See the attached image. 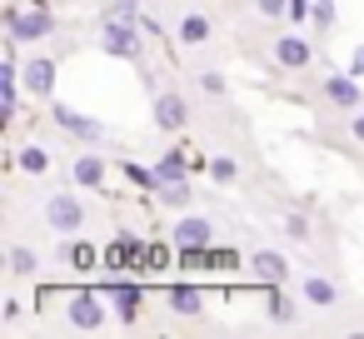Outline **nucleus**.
I'll return each mask as SVG.
<instances>
[{
    "mask_svg": "<svg viewBox=\"0 0 364 339\" xmlns=\"http://www.w3.org/2000/svg\"><path fill=\"white\" fill-rule=\"evenodd\" d=\"M100 45H105L110 55H125V60H135V55H140V36H135V26H130V21H120V16H110V21H105Z\"/></svg>",
    "mask_w": 364,
    "mask_h": 339,
    "instance_id": "obj_1",
    "label": "nucleus"
},
{
    "mask_svg": "<svg viewBox=\"0 0 364 339\" xmlns=\"http://www.w3.org/2000/svg\"><path fill=\"white\" fill-rule=\"evenodd\" d=\"M46 220H50V230H80L85 225V210H80V200L75 195H50V205H46Z\"/></svg>",
    "mask_w": 364,
    "mask_h": 339,
    "instance_id": "obj_2",
    "label": "nucleus"
},
{
    "mask_svg": "<svg viewBox=\"0 0 364 339\" xmlns=\"http://www.w3.org/2000/svg\"><path fill=\"white\" fill-rule=\"evenodd\" d=\"M11 36L16 41H41V36H50V11H16L11 16Z\"/></svg>",
    "mask_w": 364,
    "mask_h": 339,
    "instance_id": "obj_3",
    "label": "nucleus"
},
{
    "mask_svg": "<svg viewBox=\"0 0 364 339\" xmlns=\"http://www.w3.org/2000/svg\"><path fill=\"white\" fill-rule=\"evenodd\" d=\"M21 80H26L31 95L46 100V95L55 90V65H50V60H31V65H21Z\"/></svg>",
    "mask_w": 364,
    "mask_h": 339,
    "instance_id": "obj_4",
    "label": "nucleus"
},
{
    "mask_svg": "<svg viewBox=\"0 0 364 339\" xmlns=\"http://www.w3.org/2000/svg\"><path fill=\"white\" fill-rule=\"evenodd\" d=\"M175 244H180V249H205V244H210V220H200V215L180 220V225H175Z\"/></svg>",
    "mask_w": 364,
    "mask_h": 339,
    "instance_id": "obj_5",
    "label": "nucleus"
},
{
    "mask_svg": "<svg viewBox=\"0 0 364 339\" xmlns=\"http://www.w3.org/2000/svg\"><path fill=\"white\" fill-rule=\"evenodd\" d=\"M100 319H105V309H100V299L80 289V294L70 299V324H75V329H95Z\"/></svg>",
    "mask_w": 364,
    "mask_h": 339,
    "instance_id": "obj_6",
    "label": "nucleus"
},
{
    "mask_svg": "<svg viewBox=\"0 0 364 339\" xmlns=\"http://www.w3.org/2000/svg\"><path fill=\"white\" fill-rule=\"evenodd\" d=\"M185 120H190V110H185L180 95H160V100H155V125H160V130H180Z\"/></svg>",
    "mask_w": 364,
    "mask_h": 339,
    "instance_id": "obj_7",
    "label": "nucleus"
},
{
    "mask_svg": "<svg viewBox=\"0 0 364 339\" xmlns=\"http://www.w3.org/2000/svg\"><path fill=\"white\" fill-rule=\"evenodd\" d=\"M250 269L264 279V284H279L284 274H289V264H284V254H274V249H259L255 259H250Z\"/></svg>",
    "mask_w": 364,
    "mask_h": 339,
    "instance_id": "obj_8",
    "label": "nucleus"
},
{
    "mask_svg": "<svg viewBox=\"0 0 364 339\" xmlns=\"http://www.w3.org/2000/svg\"><path fill=\"white\" fill-rule=\"evenodd\" d=\"M324 95H329L334 105H344V110H359V85H354L349 75H329V80H324Z\"/></svg>",
    "mask_w": 364,
    "mask_h": 339,
    "instance_id": "obj_9",
    "label": "nucleus"
},
{
    "mask_svg": "<svg viewBox=\"0 0 364 339\" xmlns=\"http://www.w3.org/2000/svg\"><path fill=\"white\" fill-rule=\"evenodd\" d=\"M274 60L289 65V70H299V65H309V45H304L299 36H284V41L274 45Z\"/></svg>",
    "mask_w": 364,
    "mask_h": 339,
    "instance_id": "obj_10",
    "label": "nucleus"
},
{
    "mask_svg": "<svg viewBox=\"0 0 364 339\" xmlns=\"http://www.w3.org/2000/svg\"><path fill=\"white\" fill-rule=\"evenodd\" d=\"M170 304H175V314H200V309H205V294H200L195 284H175V289H170Z\"/></svg>",
    "mask_w": 364,
    "mask_h": 339,
    "instance_id": "obj_11",
    "label": "nucleus"
},
{
    "mask_svg": "<svg viewBox=\"0 0 364 339\" xmlns=\"http://www.w3.org/2000/svg\"><path fill=\"white\" fill-rule=\"evenodd\" d=\"M180 41H185V45H205V41H210V21H205V16H185V21H180Z\"/></svg>",
    "mask_w": 364,
    "mask_h": 339,
    "instance_id": "obj_12",
    "label": "nucleus"
},
{
    "mask_svg": "<svg viewBox=\"0 0 364 339\" xmlns=\"http://www.w3.org/2000/svg\"><path fill=\"white\" fill-rule=\"evenodd\" d=\"M55 120H60L65 130H75V135H85V140H95V135H100V125H95V120H85V115H75V110H65V105L55 110Z\"/></svg>",
    "mask_w": 364,
    "mask_h": 339,
    "instance_id": "obj_13",
    "label": "nucleus"
},
{
    "mask_svg": "<svg viewBox=\"0 0 364 339\" xmlns=\"http://www.w3.org/2000/svg\"><path fill=\"white\" fill-rule=\"evenodd\" d=\"M100 180H105V165L95 155H80L75 160V185H100Z\"/></svg>",
    "mask_w": 364,
    "mask_h": 339,
    "instance_id": "obj_14",
    "label": "nucleus"
},
{
    "mask_svg": "<svg viewBox=\"0 0 364 339\" xmlns=\"http://www.w3.org/2000/svg\"><path fill=\"white\" fill-rule=\"evenodd\" d=\"M304 299H309V304H334V284H329L324 274H309V279H304Z\"/></svg>",
    "mask_w": 364,
    "mask_h": 339,
    "instance_id": "obj_15",
    "label": "nucleus"
},
{
    "mask_svg": "<svg viewBox=\"0 0 364 339\" xmlns=\"http://www.w3.org/2000/svg\"><path fill=\"white\" fill-rule=\"evenodd\" d=\"M110 299H115V309H120L125 319L140 309V289H135V284H115V289H110Z\"/></svg>",
    "mask_w": 364,
    "mask_h": 339,
    "instance_id": "obj_16",
    "label": "nucleus"
},
{
    "mask_svg": "<svg viewBox=\"0 0 364 339\" xmlns=\"http://www.w3.org/2000/svg\"><path fill=\"white\" fill-rule=\"evenodd\" d=\"M21 170H31V175H46V170H50V155H46L41 145H26V150H21Z\"/></svg>",
    "mask_w": 364,
    "mask_h": 339,
    "instance_id": "obj_17",
    "label": "nucleus"
},
{
    "mask_svg": "<svg viewBox=\"0 0 364 339\" xmlns=\"http://www.w3.org/2000/svg\"><path fill=\"white\" fill-rule=\"evenodd\" d=\"M264 309H269V319H274V324H289V319H294V299H289V294H279V289L269 294V304H264Z\"/></svg>",
    "mask_w": 364,
    "mask_h": 339,
    "instance_id": "obj_18",
    "label": "nucleus"
},
{
    "mask_svg": "<svg viewBox=\"0 0 364 339\" xmlns=\"http://www.w3.org/2000/svg\"><path fill=\"white\" fill-rule=\"evenodd\" d=\"M309 21H314L319 31H329V26H334V0H309Z\"/></svg>",
    "mask_w": 364,
    "mask_h": 339,
    "instance_id": "obj_19",
    "label": "nucleus"
},
{
    "mask_svg": "<svg viewBox=\"0 0 364 339\" xmlns=\"http://www.w3.org/2000/svg\"><path fill=\"white\" fill-rule=\"evenodd\" d=\"M160 200H165V205H185V200H190V185H185V180H165V185H160Z\"/></svg>",
    "mask_w": 364,
    "mask_h": 339,
    "instance_id": "obj_20",
    "label": "nucleus"
},
{
    "mask_svg": "<svg viewBox=\"0 0 364 339\" xmlns=\"http://www.w3.org/2000/svg\"><path fill=\"white\" fill-rule=\"evenodd\" d=\"M180 170H185V165H180V155H165V160H160V170H155V185H165V180H180Z\"/></svg>",
    "mask_w": 364,
    "mask_h": 339,
    "instance_id": "obj_21",
    "label": "nucleus"
},
{
    "mask_svg": "<svg viewBox=\"0 0 364 339\" xmlns=\"http://www.w3.org/2000/svg\"><path fill=\"white\" fill-rule=\"evenodd\" d=\"M11 269L16 274H36V254L31 249H11Z\"/></svg>",
    "mask_w": 364,
    "mask_h": 339,
    "instance_id": "obj_22",
    "label": "nucleus"
},
{
    "mask_svg": "<svg viewBox=\"0 0 364 339\" xmlns=\"http://www.w3.org/2000/svg\"><path fill=\"white\" fill-rule=\"evenodd\" d=\"M65 259L85 269V264H95V249H90V244H70V249H65Z\"/></svg>",
    "mask_w": 364,
    "mask_h": 339,
    "instance_id": "obj_23",
    "label": "nucleus"
},
{
    "mask_svg": "<svg viewBox=\"0 0 364 339\" xmlns=\"http://www.w3.org/2000/svg\"><path fill=\"white\" fill-rule=\"evenodd\" d=\"M284 230H289V240H309V225H304V215H289V220H284Z\"/></svg>",
    "mask_w": 364,
    "mask_h": 339,
    "instance_id": "obj_24",
    "label": "nucleus"
},
{
    "mask_svg": "<svg viewBox=\"0 0 364 339\" xmlns=\"http://www.w3.org/2000/svg\"><path fill=\"white\" fill-rule=\"evenodd\" d=\"M255 6H259V11L274 21V16H284V11H289V0H255Z\"/></svg>",
    "mask_w": 364,
    "mask_h": 339,
    "instance_id": "obj_25",
    "label": "nucleus"
},
{
    "mask_svg": "<svg viewBox=\"0 0 364 339\" xmlns=\"http://www.w3.org/2000/svg\"><path fill=\"white\" fill-rule=\"evenodd\" d=\"M210 175H215V180H235V160H215Z\"/></svg>",
    "mask_w": 364,
    "mask_h": 339,
    "instance_id": "obj_26",
    "label": "nucleus"
},
{
    "mask_svg": "<svg viewBox=\"0 0 364 339\" xmlns=\"http://www.w3.org/2000/svg\"><path fill=\"white\" fill-rule=\"evenodd\" d=\"M110 16H120V21H130V16H135V0H110Z\"/></svg>",
    "mask_w": 364,
    "mask_h": 339,
    "instance_id": "obj_27",
    "label": "nucleus"
},
{
    "mask_svg": "<svg viewBox=\"0 0 364 339\" xmlns=\"http://www.w3.org/2000/svg\"><path fill=\"white\" fill-rule=\"evenodd\" d=\"M354 75H364V45L354 50Z\"/></svg>",
    "mask_w": 364,
    "mask_h": 339,
    "instance_id": "obj_28",
    "label": "nucleus"
},
{
    "mask_svg": "<svg viewBox=\"0 0 364 339\" xmlns=\"http://www.w3.org/2000/svg\"><path fill=\"white\" fill-rule=\"evenodd\" d=\"M354 135H359V140H364V115H359V120H354Z\"/></svg>",
    "mask_w": 364,
    "mask_h": 339,
    "instance_id": "obj_29",
    "label": "nucleus"
}]
</instances>
